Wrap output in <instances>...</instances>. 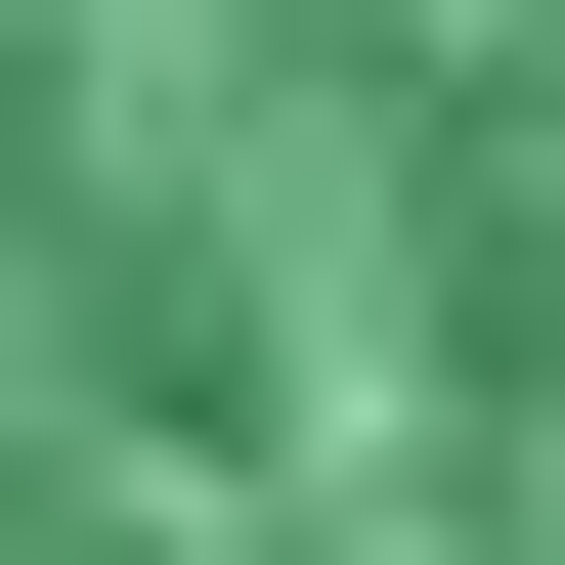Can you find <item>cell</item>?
Returning a JSON list of instances; mask_svg holds the SVG:
<instances>
[{"mask_svg":"<svg viewBox=\"0 0 565 565\" xmlns=\"http://www.w3.org/2000/svg\"><path fill=\"white\" fill-rule=\"evenodd\" d=\"M0 565H565V0H0Z\"/></svg>","mask_w":565,"mask_h":565,"instance_id":"6da1fadb","label":"cell"}]
</instances>
